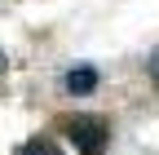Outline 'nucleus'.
I'll use <instances>...</instances> for the list:
<instances>
[{
	"instance_id": "2",
	"label": "nucleus",
	"mask_w": 159,
	"mask_h": 155,
	"mask_svg": "<svg viewBox=\"0 0 159 155\" xmlns=\"http://www.w3.org/2000/svg\"><path fill=\"white\" fill-rule=\"evenodd\" d=\"M97 84H102V75H97V67H89V62H80V67L66 71V93H75V98L93 93Z\"/></svg>"
},
{
	"instance_id": "5",
	"label": "nucleus",
	"mask_w": 159,
	"mask_h": 155,
	"mask_svg": "<svg viewBox=\"0 0 159 155\" xmlns=\"http://www.w3.org/2000/svg\"><path fill=\"white\" fill-rule=\"evenodd\" d=\"M0 75H5V53H0Z\"/></svg>"
},
{
	"instance_id": "1",
	"label": "nucleus",
	"mask_w": 159,
	"mask_h": 155,
	"mask_svg": "<svg viewBox=\"0 0 159 155\" xmlns=\"http://www.w3.org/2000/svg\"><path fill=\"white\" fill-rule=\"evenodd\" d=\"M57 129L66 133V142H71L80 155H102L106 142H111V124L102 120V115H66Z\"/></svg>"
},
{
	"instance_id": "4",
	"label": "nucleus",
	"mask_w": 159,
	"mask_h": 155,
	"mask_svg": "<svg viewBox=\"0 0 159 155\" xmlns=\"http://www.w3.org/2000/svg\"><path fill=\"white\" fill-rule=\"evenodd\" d=\"M146 71H150V80H155V89H159V49L150 53V62H146Z\"/></svg>"
},
{
	"instance_id": "3",
	"label": "nucleus",
	"mask_w": 159,
	"mask_h": 155,
	"mask_svg": "<svg viewBox=\"0 0 159 155\" xmlns=\"http://www.w3.org/2000/svg\"><path fill=\"white\" fill-rule=\"evenodd\" d=\"M13 155H62V151H57L49 138H31V142H22V146H18Z\"/></svg>"
}]
</instances>
